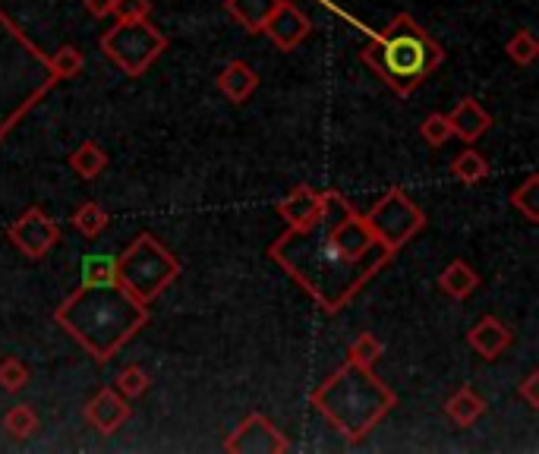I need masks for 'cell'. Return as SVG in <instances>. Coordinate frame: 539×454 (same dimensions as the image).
<instances>
[{
	"mask_svg": "<svg viewBox=\"0 0 539 454\" xmlns=\"http://www.w3.org/2000/svg\"><path fill=\"white\" fill-rule=\"evenodd\" d=\"M268 256L325 313L344 309L357 297L360 287L372 275H379L391 259L366 218L338 190H325L319 218L309 227H287L268 246Z\"/></svg>",
	"mask_w": 539,
	"mask_h": 454,
	"instance_id": "1",
	"label": "cell"
},
{
	"mask_svg": "<svg viewBox=\"0 0 539 454\" xmlns=\"http://www.w3.org/2000/svg\"><path fill=\"white\" fill-rule=\"evenodd\" d=\"M54 322L86 347L95 363H108L136 332L149 325V303L136 300L120 284H79L54 309Z\"/></svg>",
	"mask_w": 539,
	"mask_h": 454,
	"instance_id": "2",
	"label": "cell"
},
{
	"mask_svg": "<svg viewBox=\"0 0 539 454\" xmlns=\"http://www.w3.org/2000/svg\"><path fill=\"white\" fill-rule=\"evenodd\" d=\"M341 16L347 23H354L360 32L372 35V45L363 48L360 57H363V64H369L379 73V79L395 95H401V98L413 95L435 70L442 67V60H445L442 45L432 41L429 32L410 13H398L391 19L388 32H369L347 13H341Z\"/></svg>",
	"mask_w": 539,
	"mask_h": 454,
	"instance_id": "3",
	"label": "cell"
},
{
	"mask_svg": "<svg viewBox=\"0 0 539 454\" xmlns=\"http://www.w3.org/2000/svg\"><path fill=\"white\" fill-rule=\"evenodd\" d=\"M313 407L350 445H357L388 417V410L398 407V395L372 376L369 366L347 360L313 391Z\"/></svg>",
	"mask_w": 539,
	"mask_h": 454,
	"instance_id": "4",
	"label": "cell"
},
{
	"mask_svg": "<svg viewBox=\"0 0 539 454\" xmlns=\"http://www.w3.org/2000/svg\"><path fill=\"white\" fill-rule=\"evenodd\" d=\"M54 82L48 54L0 10V142L51 92Z\"/></svg>",
	"mask_w": 539,
	"mask_h": 454,
	"instance_id": "5",
	"label": "cell"
},
{
	"mask_svg": "<svg viewBox=\"0 0 539 454\" xmlns=\"http://www.w3.org/2000/svg\"><path fill=\"white\" fill-rule=\"evenodd\" d=\"M177 275H180L177 256L164 243H158L149 231L139 234L123 250V256H117V284L142 303H152Z\"/></svg>",
	"mask_w": 539,
	"mask_h": 454,
	"instance_id": "6",
	"label": "cell"
},
{
	"mask_svg": "<svg viewBox=\"0 0 539 454\" xmlns=\"http://www.w3.org/2000/svg\"><path fill=\"white\" fill-rule=\"evenodd\" d=\"M168 48V38L149 19H117V26L101 35V51L127 73L142 76Z\"/></svg>",
	"mask_w": 539,
	"mask_h": 454,
	"instance_id": "7",
	"label": "cell"
},
{
	"mask_svg": "<svg viewBox=\"0 0 539 454\" xmlns=\"http://www.w3.org/2000/svg\"><path fill=\"white\" fill-rule=\"evenodd\" d=\"M363 218H366V224L372 227L376 240L385 246L391 256H395L413 234H420L423 224H426L423 209H420V205L413 202L401 187L388 190Z\"/></svg>",
	"mask_w": 539,
	"mask_h": 454,
	"instance_id": "8",
	"label": "cell"
},
{
	"mask_svg": "<svg viewBox=\"0 0 539 454\" xmlns=\"http://www.w3.org/2000/svg\"><path fill=\"white\" fill-rule=\"evenodd\" d=\"M7 237L26 259H41L60 240V227L54 224V218L45 209L29 205V209L10 224Z\"/></svg>",
	"mask_w": 539,
	"mask_h": 454,
	"instance_id": "9",
	"label": "cell"
},
{
	"mask_svg": "<svg viewBox=\"0 0 539 454\" xmlns=\"http://www.w3.org/2000/svg\"><path fill=\"white\" fill-rule=\"evenodd\" d=\"M290 448L284 432L275 429V423L262 417V414H250L234 432L231 439L224 442V451H237V454H284Z\"/></svg>",
	"mask_w": 539,
	"mask_h": 454,
	"instance_id": "10",
	"label": "cell"
},
{
	"mask_svg": "<svg viewBox=\"0 0 539 454\" xmlns=\"http://www.w3.org/2000/svg\"><path fill=\"white\" fill-rule=\"evenodd\" d=\"M262 32L272 38L281 51H294V48H300L303 41L309 38L313 26H309V19H306V13L300 7L284 4V0H281V4L275 7V13L265 19Z\"/></svg>",
	"mask_w": 539,
	"mask_h": 454,
	"instance_id": "11",
	"label": "cell"
},
{
	"mask_svg": "<svg viewBox=\"0 0 539 454\" xmlns=\"http://www.w3.org/2000/svg\"><path fill=\"white\" fill-rule=\"evenodd\" d=\"M86 420H89L98 432L111 436V432H117L123 423L130 420V404H127V398L120 395V391H114V388H98V395L86 404Z\"/></svg>",
	"mask_w": 539,
	"mask_h": 454,
	"instance_id": "12",
	"label": "cell"
},
{
	"mask_svg": "<svg viewBox=\"0 0 539 454\" xmlns=\"http://www.w3.org/2000/svg\"><path fill=\"white\" fill-rule=\"evenodd\" d=\"M451 123V136H458L464 142H476L489 127H492V114L480 105L476 98H461L458 108L445 114Z\"/></svg>",
	"mask_w": 539,
	"mask_h": 454,
	"instance_id": "13",
	"label": "cell"
},
{
	"mask_svg": "<svg viewBox=\"0 0 539 454\" xmlns=\"http://www.w3.org/2000/svg\"><path fill=\"white\" fill-rule=\"evenodd\" d=\"M467 341H470V347H473L483 360H495V357L502 354V350H508V344L514 341V335H511V328H508L505 322H499L495 316H483L480 322L470 328Z\"/></svg>",
	"mask_w": 539,
	"mask_h": 454,
	"instance_id": "14",
	"label": "cell"
},
{
	"mask_svg": "<svg viewBox=\"0 0 539 454\" xmlns=\"http://www.w3.org/2000/svg\"><path fill=\"white\" fill-rule=\"evenodd\" d=\"M319 212H322V193H316L313 187H294L278 205V215L287 221V227H309L319 218Z\"/></svg>",
	"mask_w": 539,
	"mask_h": 454,
	"instance_id": "15",
	"label": "cell"
},
{
	"mask_svg": "<svg viewBox=\"0 0 539 454\" xmlns=\"http://www.w3.org/2000/svg\"><path fill=\"white\" fill-rule=\"evenodd\" d=\"M259 86V76L256 70L246 64V60H231L221 73H218V89L234 101V105H243Z\"/></svg>",
	"mask_w": 539,
	"mask_h": 454,
	"instance_id": "16",
	"label": "cell"
},
{
	"mask_svg": "<svg viewBox=\"0 0 539 454\" xmlns=\"http://www.w3.org/2000/svg\"><path fill=\"white\" fill-rule=\"evenodd\" d=\"M281 4V0H224V10L231 13V19L246 29L250 35H259L265 19L275 13V7Z\"/></svg>",
	"mask_w": 539,
	"mask_h": 454,
	"instance_id": "17",
	"label": "cell"
},
{
	"mask_svg": "<svg viewBox=\"0 0 539 454\" xmlns=\"http://www.w3.org/2000/svg\"><path fill=\"white\" fill-rule=\"evenodd\" d=\"M445 414L458 423V426H473L476 420H480L486 414V401L476 395V391L470 385L458 388L454 395L445 401Z\"/></svg>",
	"mask_w": 539,
	"mask_h": 454,
	"instance_id": "18",
	"label": "cell"
},
{
	"mask_svg": "<svg viewBox=\"0 0 539 454\" xmlns=\"http://www.w3.org/2000/svg\"><path fill=\"white\" fill-rule=\"evenodd\" d=\"M439 287H442L448 297L464 300V297H470V294L476 291V287H480V275H476L464 259H454V262L445 268V272L439 275Z\"/></svg>",
	"mask_w": 539,
	"mask_h": 454,
	"instance_id": "19",
	"label": "cell"
},
{
	"mask_svg": "<svg viewBox=\"0 0 539 454\" xmlns=\"http://www.w3.org/2000/svg\"><path fill=\"white\" fill-rule=\"evenodd\" d=\"M70 168L82 177V180H95L101 171L108 168V155L98 142H82V146L70 155Z\"/></svg>",
	"mask_w": 539,
	"mask_h": 454,
	"instance_id": "20",
	"label": "cell"
},
{
	"mask_svg": "<svg viewBox=\"0 0 539 454\" xmlns=\"http://www.w3.org/2000/svg\"><path fill=\"white\" fill-rule=\"evenodd\" d=\"M82 284H117V256L111 253H89L79 265Z\"/></svg>",
	"mask_w": 539,
	"mask_h": 454,
	"instance_id": "21",
	"label": "cell"
},
{
	"mask_svg": "<svg viewBox=\"0 0 539 454\" xmlns=\"http://www.w3.org/2000/svg\"><path fill=\"white\" fill-rule=\"evenodd\" d=\"M108 212L101 209L98 202H82L79 209L73 212V227L76 231L86 237V240H95V237H101V231L108 227Z\"/></svg>",
	"mask_w": 539,
	"mask_h": 454,
	"instance_id": "22",
	"label": "cell"
},
{
	"mask_svg": "<svg viewBox=\"0 0 539 454\" xmlns=\"http://www.w3.org/2000/svg\"><path fill=\"white\" fill-rule=\"evenodd\" d=\"M451 177L461 183H480L489 177V161L476 149H467L451 161Z\"/></svg>",
	"mask_w": 539,
	"mask_h": 454,
	"instance_id": "23",
	"label": "cell"
},
{
	"mask_svg": "<svg viewBox=\"0 0 539 454\" xmlns=\"http://www.w3.org/2000/svg\"><path fill=\"white\" fill-rule=\"evenodd\" d=\"M149 373H145L142 366H136V363H130V366H123L120 373H117V391L123 398H130V401H136V398H142L145 391H149Z\"/></svg>",
	"mask_w": 539,
	"mask_h": 454,
	"instance_id": "24",
	"label": "cell"
},
{
	"mask_svg": "<svg viewBox=\"0 0 539 454\" xmlns=\"http://www.w3.org/2000/svg\"><path fill=\"white\" fill-rule=\"evenodd\" d=\"M48 64H51V73H54L57 79H73V76L82 73V67H86V57H82L79 48L64 45L57 54L48 57Z\"/></svg>",
	"mask_w": 539,
	"mask_h": 454,
	"instance_id": "25",
	"label": "cell"
},
{
	"mask_svg": "<svg viewBox=\"0 0 539 454\" xmlns=\"http://www.w3.org/2000/svg\"><path fill=\"white\" fill-rule=\"evenodd\" d=\"M505 51L517 67H530L539 54V41L530 29H521V32H514V38L505 45Z\"/></svg>",
	"mask_w": 539,
	"mask_h": 454,
	"instance_id": "26",
	"label": "cell"
},
{
	"mask_svg": "<svg viewBox=\"0 0 539 454\" xmlns=\"http://www.w3.org/2000/svg\"><path fill=\"white\" fill-rule=\"evenodd\" d=\"M4 429L10 432L13 439L23 442V439H29L32 432L38 429V414L29 404H19V407H13L10 414L4 417Z\"/></svg>",
	"mask_w": 539,
	"mask_h": 454,
	"instance_id": "27",
	"label": "cell"
},
{
	"mask_svg": "<svg viewBox=\"0 0 539 454\" xmlns=\"http://www.w3.org/2000/svg\"><path fill=\"white\" fill-rule=\"evenodd\" d=\"M382 357V341L376 338V335H369V332H363L354 344L347 347V360L350 363H360V366H376V360Z\"/></svg>",
	"mask_w": 539,
	"mask_h": 454,
	"instance_id": "28",
	"label": "cell"
},
{
	"mask_svg": "<svg viewBox=\"0 0 539 454\" xmlns=\"http://www.w3.org/2000/svg\"><path fill=\"white\" fill-rule=\"evenodd\" d=\"M536 193H539V177L536 174H530L524 180V187H517L511 193V205H517V209L527 215V221H539V199H536Z\"/></svg>",
	"mask_w": 539,
	"mask_h": 454,
	"instance_id": "29",
	"label": "cell"
},
{
	"mask_svg": "<svg viewBox=\"0 0 539 454\" xmlns=\"http://www.w3.org/2000/svg\"><path fill=\"white\" fill-rule=\"evenodd\" d=\"M26 382H29V366L23 360H16V357L0 360V388L16 395V391L26 388Z\"/></svg>",
	"mask_w": 539,
	"mask_h": 454,
	"instance_id": "30",
	"label": "cell"
},
{
	"mask_svg": "<svg viewBox=\"0 0 539 454\" xmlns=\"http://www.w3.org/2000/svg\"><path fill=\"white\" fill-rule=\"evenodd\" d=\"M420 133H423V139L429 142V146L439 149V146H445V142L451 139V123H448L445 114H429V117L423 120Z\"/></svg>",
	"mask_w": 539,
	"mask_h": 454,
	"instance_id": "31",
	"label": "cell"
},
{
	"mask_svg": "<svg viewBox=\"0 0 539 454\" xmlns=\"http://www.w3.org/2000/svg\"><path fill=\"white\" fill-rule=\"evenodd\" d=\"M117 19H149L152 13V0H114V10Z\"/></svg>",
	"mask_w": 539,
	"mask_h": 454,
	"instance_id": "32",
	"label": "cell"
},
{
	"mask_svg": "<svg viewBox=\"0 0 539 454\" xmlns=\"http://www.w3.org/2000/svg\"><path fill=\"white\" fill-rule=\"evenodd\" d=\"M517 395L527 401L530 410H539V373H530V376L521 382V388H517Z\"/></svg>",
	"mask_w": 539,
	"mask_h": 454,
	"instance_id": "33",
	"label": "cell"
},
{
	"mask_svg": "<svg viewBox=\"0 0 539 454\" xmlns=\"http://www.w3.org/2000/svg\"><path fill=\"white\" fill-rule=\"evenodd\" d=\"M86 4V10L92 13V16H111V10H114V0H82Z\"/></svg>",
	"mask_w": 539,
	"mask_h": 454,
	"instance_id": "34",
	"label": "cell"
}]
</instances>
